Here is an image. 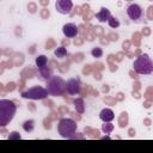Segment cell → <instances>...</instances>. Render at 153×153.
<instances>
[{"label":"cell","mask_w":153,"mask_h":153,"mask_svg":"<svg viewBox=\"0 0 153 153\" xmlns=\"http://www.w3.org/2000/svg\"><path fill=\"white\" fill-rule=\"evenodd\" d=\"M38 72H39L41 78H42V79H44V80H48V79L53 75V71H51L49 67H47V66L38 68Z\"/></svg>","instance_id":"12"},{"label":"cell","mask_w":153,"mask_h":153,"mask_svg":"<svg viewBox=\"0 0 153 153\" xmlns=\"http://www.w3.org/2000/svg\"><path fill=\"white\" fill-rule=\"evenodd\" d=\"M111 17V12L109 8L106 7H102L99 10V12L96 13V18L100 22V23H104V22H108V19Z\"/></svg>","instance_id":"10"},{"label":"cell","mask_w":153,"mask_h":153,"mask_svg":"<svg viewBox=\"0 0 153 153\" xmlns=\"http://www.w3.org/2000/svg\"><path fill=\"white\" fill-rule=\"evenodd\" d=\"M91 55H92L93 57H96V59H99V57L103 56V49L99 48V47H96V48H93V49L91 50Z\"/></svg>","instance_id":"17"},{"label":"cell","mask_w":153,"mask_h":153,"mask_svg":"<svg viewBox=\"0 0 153 153\" xmlns=\"http://www.w3.org/2000/svg\"><path fill=\"white\" fill-rule=\"evenodd\" d=\"M33 128H35V121L33 120H27L23 123V129L27 133H31L33 130Z\"/></svg>","instance_id":"15"},{"label":"cell","mask_w":153,"mask_h":153,"mask_svg":"<svg viewBox=\"0 0 153 153\" xmlns=\"http://www.w3.org/2000/svg\"><path fill=\"white\" fill-rule=\"evenodd\" d=\"M55 8L60 14H69L73 8V1L72 0H56Z\"/></svg>","instance_id":"7"},{"label":"cell","mask_w":153,"mask_h":153,"mask_svg":"<svg viewBox=\"0 0 153 153\" xmlns=\"http://www.w3.org/2000/svg\"><path fill=\"white\" fill-rule=\"evenodd\" d=\"M133 67L137 74L148 75L153 72V62L148 54H142V55L137 56L133 63Z\"/></svg>","instance_id":"2"},{"label":"cell","mask_w":153,"mask_h":153,"mask_svg":"<svg viewBox=\"0 0 153 153\" xmlns=\"http://www.w3.org/2000/svg\"><path fill=\"white\" fill-rule=\"evenodd\" d=\"M62 32H63V35H65L66 37L73 38V37H75V36L78 35L79 30H78V26H76L75 24H73V23H67V24H65V25L62 26Z\"/></svg>","instance_id":"9"},{"label":"cell","mask_w":153,"mask_h":153,"mask_svg":"<svg viewBox=\"0 0 153 153\" xmlns=\"http://www.w3.org/2000/svg\"><path fill=\"white\" fill-rule=\"evenodd\" d=\"M17 105L10 99H0V127L7 126L14 117Z\"/></svg>","instance_id":"1"},{"label":"cell","mask_w":153,"mask_h":153,"mask_svg":"<svg viewBox=\"0 0 153 153\" xmlns=\"http://www.w3.org/2000/svg\"><path fill=\"white\" fill-rule=\"evenodd\" d=\"M20 137H22L20 134L17 133V131H13V133H11V134L8 135V140H12V139H17V140H19Z\"/></svg>","instance_id":"20"},{"label":"cell","mask_w":153,"mask_h":153,"mask_svg":"<svg viewBox=\"0 0 153 153\" xmlns=\"http://www.w3.org/2000/svg\"><path fill=\"white\" fill-rule=\"evenodd\" d=\"M54 55H55L57 59H63V57L67 55V50H66L65 47H59V48L55 49Z\"/></svg>","instance_id":"16"},{"label":"cell","mask_w":153,"mask_h":153,"mask_svg":"<svg viewBox=\"0 0 153 153\" xmlns=\"http://www.w3.org/2000/svg\"><path fill=\"white\" fill-rule=\"evenodd\" d=\"M35 63H36V66H37L38 68L44 67V66H47V63H48V59H47L45 55H38V56L36 57V60H35Z\"/></svg>","instance_id":"14"},{"label":"cell","mask_w":153,"mask_h":153,"mask_svg":"<svg viewBox=\"0 0 153 153\" xmlns=\"http://www.w3.org/2000/svg\"><path fill=\"white\" fill-rule=\"evenodd\" d=\"M108 24H109V26L110 27H118L120 26V22H118V19L117 18H115V17H110L109 19H108Z\"/></svg>","instance_id":"19"},{"label":"cell","mask_w":153,"mask_h":153,"mask_svg":"<svg viewBox=\"0 0 153 153\" xmlns=\"http://www.w3.org/2000/svg\"><path fill=\"white\" fill-rule=\"evenodd\" d=\"M48 96L47 88L42 86H33L31 88H27L22 92V97L25 99H32V100H38V99H44Z\"/></svg>","instance_id":"5"},{"label":"cell","mask_w":153,"mask_h":153,"mask_svg":"<svg viewBox=\"0 0 153 153\" xmlns=\"http://www.w3.org/2000/svg\"><path fill=\"white\" fill-rule=\"evenodd\" d=\"M114 129V124H111L110 122H104V124L102 126V130L105 133V134H110Z\"/></svg>","instance_id":"18"},{"label":"cell","mask_w":153,"mask_h":153,"mask_svg":"<svg viewBox=\"0 0 153 153\" xmlns=\"http://www.w3.org/2000/svg\"><path fill=\"white\" fill-rule=\"evenodd\" d=\"M127 14L129 17V19L134 23H140L142 19H143V16H145V12L142 10V7L139 5V4H129L127 6Z\"/></svg>","instance_id":"6"},{"label":"cell","mask_w":153,"mask_h":153,"mask_svg":"<svg viewBox=\"0 0 153 153\" xmlns=\"http://www.w3.org/2000/svg\"><path fill=\"white\" fill-rule=\"evenodd\" d=\"M73 104H74V108H75L76 112H79V114H84L85 112V103H84V100L81 98L74 99Z\"/></svg>","instance_id":"13"},{"label":"cell","mask_w":153,"mask_h":153,"mask_svg":"<svg viewBox=\"0 0 153 153\" xmlns=\"http://www.w3.org/2000/svg\"><path fill=\"white\" fill-rule=\"evenodd\" d=\"M47 91L51 96H61L66 91V81L59 75H51L47 80Z\"/></svg>","instance_id":"3"},{"label":"cell","mask_w":153,"mask_h":153,"mask_svg":"<svg viewBox=\"0 0 153 153\" xmlns=\"http://www.w3.org/2000/svg\"><path fill=\"white\" fill-rule=\"evenodd\" d=\"M76 128H78L76 122L74 120H72V118H62L57 124V131L65 139L74 137Z\"/></svg>","instance_id":"4"},{"label":"cell","mask_w":153,"mask_h":153,"mask_svg":"<svg viewBox=\"0 0 153 153\" xmlns=\"http://www.w3.org/2000/svg\"><path fill=\"white\" fill-rule=\"evenodd\" d=\"M99 118L103 121V122H111L114 118H115V114L111 109H103L100 112H99Z\"/></svg>","instance_id":"11"},{"label":"cell","mask_w":153,"mask_h":153,"mask_svg":"<svg viewBox=\"0 0 153 153\" xmlns=\"http://www.w3.org/2000/svg\"><path fill=\"white\" fill-rule=\"evenodd\" d=\"M81 90V81L79 78H72L66 82V91L67 93L74 96L78 94Z\"/></svg>","instance_id":"8"}]
</instances>
